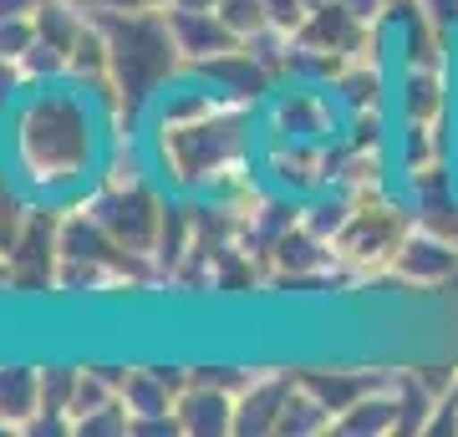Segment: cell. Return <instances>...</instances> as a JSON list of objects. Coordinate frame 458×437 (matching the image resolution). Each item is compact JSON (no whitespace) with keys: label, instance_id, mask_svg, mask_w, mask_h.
Segmentation results:
<instances>
[{"label":"cell","instance_id":"9","mask_svg":"<svg viewBox=\"0 0 458 437\" xmlns=\"http://www.w3.org/2000/svg\"><path fill=\"white\" fill-rule=\"evenodd\" d=\"M295 41L321 51V56H331V62H352V56H361V51L377 46V26H367L361 16H352L342 0H331V5H316V11L301 16Z\"/></svg>","mask_w":458,"mask_h":437},{"label":"cell","instance_id":"19","mask_svg":"<svg viewBox=\"0 0 458 437\" xmlns=\"http://www.w3.org/2000/svg\"><path fill=\"white\" fill-rule=\"evenodd\" d=\"M219 21H225V26L240 36V41H250V36L265 31L276 16L265 11V0H219Z\"/></svg>","mask_w":458,"mask_h":437},{"label":"cell","instance_id":"23","mask_svg":"<svg viewBox=\"0 0 458 437\" xmlns=\"http://www.w3.org/2000/svg\"><path fill=\"white\" fill-rule=\"evenodd\" d=\"M342 5L352 11V16H361L367 26H382V16L393 11V0H342Z\"/></svg>","mask_w":458,"mask_h":437},{"label":"cell","instance_id":"17","mask_svg":"<svg viewBox=\"0 0 458 437\" xmlns=\"http://www.w3.org/2000/svg\"><path fill=\"white\" fill-rule=\"evenodd\" d=\"M331 422H336V412L295 376L291 391H285V407H280L276 437H331Z\"/></svg>","mask_w":458,"mask_h":437},{"label":"cell","instance_id":"22","mask_svg":"<svg viewBox=\"0 0 458 437\" xmlns=\"http://www.w3.org/2000/svg\"><path fill=\"white\" fill-rule=\"evenodd\" d=\"M423 5V16L433 21V26H443L448 36H458V0H418Z\"/></svg>","mask_w":458,"mask_h":437},{"label":"cell","instance_id":"18","mask_svg":"<svg viewBox=\"0 0 458 437\" xmlns=\"http://www.w3.org/2000/svg\"><path fill=\"white\" fill-rule=\"evenodd\" d=\"M77 376H82V361H41V412L72 417Z\"/></svg>","mask_w":458,"mask_h":437},{"label":"cell","instance_id":"29","mask_svg":"<svg viewBox=\"0 0 458 437\" xmlns=\"http://www.w3.org/2000/svg\"><path fill=\"white\" fill-rule=\"evenodd\" d=\"M5 113H11V107L0 102V163H5Z\"/></svg>","mask_w":458,"mask_h":437},{"label":"cell","instance_id":"25","mask_svg":"<svg viewBox=\"0 0 458 437\" xmlns=\"http://www.w3.org/2000/svg\"><path fill=\"white\" fill-rule=\"evenodd\" d=\"M102 11H168V0H92Z\"/></svg>","mask_w":458,"mask_h":437},{"label":"cell","instance_id":"28","mask_svg":"<svg viewBox=\"0 0 458 437\" xmlns=\"http://www.w3.org/2000/svg\"><path fill=\"white\" fill-rule=\"evenodd\" d=\"M0 295H11V255L0 249Z\"/></svg>","mask_w":458,"mask_h":437},{"label":"cell","instance_id":"26","mask_svg":"<svg viewBox=\"0 0 458 437\" xmlns=\"http://www.w3.org/2000/svg\"><path fill=\"white\" fill-rule=\"evenodd\" d=\"M41 0H0V16H36Z\"/></svg>","mask_w":458,"mask_h":437},{"label":"cell","instance_id":"12","mask_svg":"<svg viewBox=\"0 0 458 437\" xmlns=\"http://www.w3.org/2000/svg\"><path fill=\"white\" fill-rule=\"evenodd\" d=\"M295 376L306 382V387L321 397V402L331 407V412H346V407L357 402V397H367V391H377L387 376H393V366H342V361H311V366H295Z\"/></svg>","mask_w":458,"mask_h":437},{"label":"cell","instance_id":"14","mask_svg":"<svg viewBox=\"0 0 458 437\" xmlns=\"http://www.w3.org/2000/svg\"><path fill=\"white\" fill-rule=\"evenodd\" d=\"M168 31H174V46L189 71L240 46V36L219 21V11H168Z\"/></svg>","mask_w":458,"mask_h":437},{"label":"cell","instance_id":"10","mask_svg":"<svg viewBox=\"0 0 458 437\" xmlns=\"http://www.w3.org/2000/svg\"><path fill=\"white\" fill-rule=\"evenodd\" d=\"M291 382L295 366H250V376L234 391V437H276Z\"/></svg>","mask_w":458,"mask_h":437},{"label":"cell","instance_id":"13","mask_svg":"<svg viewBox=\"0 0 458 437\" xmlns=\"http://www.w3.org/2000/svg\"><path fill=\"white\" fill-rule=\"evenodd\" d=\"M194 77H204L209 87H219L229 97H245V102H265L280 87V77L250 46H234V51H225V56H214V62L194 66Z\"/></svg>","mask_w":458,"mask_h":437},{"label":"cell","instance_id":"20","mask_svg":"<svg viewBox=\"0 0 458 437\" xmlns=\"http://www.w3.org/2000/svg\"><path fill=\"white\" fill-rule=\"evenodd\" d=\"M36 16H0V56L5 62H21L26 51L36 46Z\"/></svg>","mask_w":458,"mask_h":437},{"label":"cell","instance_id":"24","mask_svg":"<svg viewBox=\"0 0 458 437\" xmlns=\"http://www.w3.org/2000/svg\"><path fill=\"white\" fill-rule=\"evenodd\" d=\"M265 11H270L280 26H301V16H306V5H301V0H265Z\"/></svg>","mask_w":458,"mask_h":437},{"label":"cell","instance_id":"7","mask_svg":"<svg viewBox=\"0 0 458 437\" xmlns=\"http://www.w3.org/2000/svg\"><path fill=\"white\" fill-rule=\"evenodd\" d=\"M458 275V240L443 229L412 219L408 240L397 244V259L387 270V285L403 295H443Z\"/></svg>","mask_w":458,"mask_h":437},{"label":"cell","instance_id":"3","mask_svg":"<svg viewBox=\"0 0 458 437\" xmlns=\"http://www.w3.org/2000/svg\"><path fill=\"white\" fill-rule=\"evenodd\" d=\"M412 219H418V214H412L403 189L352 198V214H346V224L336 229V240H331L336 275H342V295L387 285V270H393V259H397V244L408 240ZM387 290H393V285H387Z\"/></svg>","mask_w":458,"mask_h":437},{"label":"cell","instance_id":"6","mask_svg":"<svg viewBox=\"0 0 458 437\" xmlns=\"http://www.w3.org/2000/svg\"><path fill=\"white\" fill-rule=\"evenodd\" d=\"M336 158H342V138L336 143H285V138H260V179L276 194L306 204L321 189L336 183Z\"/></svg>","mask_w":458,"mask_h":437},{"label":"cell","instance_id":"31","mask_svg":"<svg viewBox=\"0 0 458 437\" xmlns=\"http://www.w3.org/2000/svg\"><path fill=\"white\" fill-rule=\"evenodd\" d=\"M443 295H448V300H454V295H458V275H454V285H448V290H443Z\"/></svg>","mask_w":458,"mask_h":437},{"label":"cell","instance_id":"5","mask_svg":"<svg viewBox=\"0 0 458 437\" xmlns=\"http://www.w3.org/2000/svg\"><path fill=\"white\" fill-rule=\"evenodd\" d=\"M346 132L342 102L331 97L327 81H280L260 102V138L285 143H336Z\"/></svg>","mask_w":458,"mask_h":437},{"label":"cell","instance_id":"1","mask_svg":"<svg viewBox=\"0 0 458 437\" xmlns=\"http://www.w3.org/2000/svg\"><path fill=\"white\" fill-rule=\"evenodd\" d=\"M107 158V117L77 81L26 87L5 113V168L41 204L82 198Z\"/></svg>","mask_w":458,"mask_h":437},{"label":"cell","instance_id":"30","mask_svg":"<svg viewBox=\"0 0 458 437\" xmlns=\"http://www.w3.org/2000/svg\"><path fill=\"white\" fill-rule=\"evenodd\" d=\"M301 5H306V11H316V5H331V0H301Z\"/></svg>","mask_w":458,"mask_h":437},{"label":"cell","instance_id":"21","mask_svg":"<svg viewBox=\"0 0 458 437\" xmlns=\"http://www.w3.org/2000/svg\"><path fill=\"white\" fill-rule=\"evenodd\" d=\"M132 437H183V427L174 412H158V417H132Z\"/></svg>","mask_w":458,"mask_h":437},{"label":"cell","instance_id":"15","mask_svg":"<svg viewBox=\"0 0 458 437\" xmlns=\"http://www.w3.org/2000/svg\"><path fill=\"white\" fill-rule=\"evenodd\" d=\"M331 437H403V397H397L393 376L377 391L357 397L346 412H336Z\"/></svg>","mask_w":458,"mask_h":437},{"label":"cell","instance_id":"2","mask_svg":"<svg viewBox=\"0 0 458 437\" xmlns=\"http://www.w3.org/2000/svg\"><path fill=\"white\" fill-rule=\"evenodd\" d=\"M92 5V0H87ZM92 16L107 41V77H113L123 113L132 122H148L153 102L189 71L168 31V11H102L92 5Z\"/></svg>","mask_w":458,"mask_h":437},{"label":"cell","instance_id":"4","mask_svg":"<svg viewBox=\"0 0 458 437\" xmlns=\"http://www.w3.org/2000/svg\"><path fill=\"white\" fill-rule=\"evenodd\" d=\"M82 204L98 214V224L113 234L128 255L153 259L158 249V229H164V214L174 204L164 183L143 173V179H117V173H98V183L82 194ZM158 270V265H153Z\"/></svg>","mask_w":458,"mask_h":437},{"label":"cell","instance_id":"8","mask_svg":"<svg viewBox=\"0 0 458 437\" xmlns=\"http://www.w3.org/2000/svg\"><path fill=\"white\" fill-rule=\"evenodd\" d=\"M458 107L454 66H397L393 77V117L397 122H438Z\"/></svg>","mask_w":458,"mask_h":437},{"label":"cell","instance_id":"16","mask_svg":"<svg viewBox=\"0 0 458 437\" xmlns=\"http://www.w3.org/2000/svg\"><path fill=\"white\" fill-rule=\"evenodd\" d=\"M41 412V361H0V422H11L21 437Z\"/></svg>","mask_w":458,"mask_h":437},{"label":"cell","instance_id":"27","mask_svg":"<svg viewBox=\"0 0 458 437\" xmlns=\"http://www.w3.org/2000/svg\"><path fill=\"white\" fill-rule=\"evenodd\" d=\"M168 11H219V0H168Z\"/></svg>","mask_w":458,"mask_h":437},{"label":"cell","instance_id":"11","mask_svg":"<svg viewBox=\"0 0 458 437\" xmlns=\"http://www.w3.org/2000/svg\"><path fill=\"white\" fill-rule=\"evenodd\" d=\"M174 417L183 437H234V391L204 376H189V387L174 397Z\"/></svg>","mask_w":458,"mask_h":437}]
</instances>
